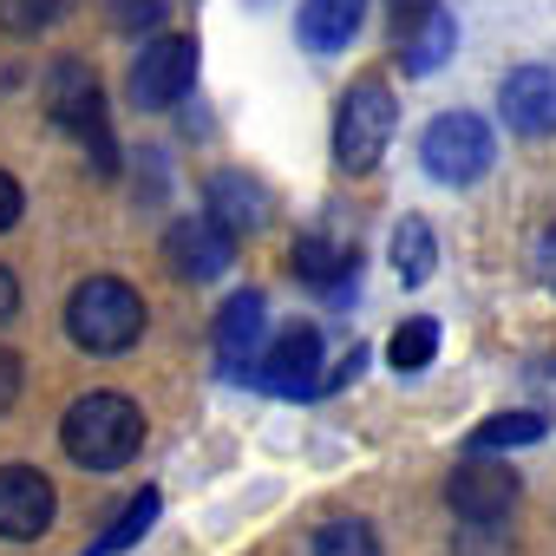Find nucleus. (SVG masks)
I'll use <instances>...</instances> for the list:
<instances>
[{
	"label": "nucleus",
	"mask_w": 556,
	"mask_h": 556,
	"mask_svg": "<svg viewBox=\"0 0 556 556\" xmlns=\"http://www.w3.org/2000/svg\"><path fill=\"white\" fill-rule=\"evenodd\" d=\"M361 367H367V348H354V354H348V361H341V367H334V374L321 380V393H334V387H348V380H361Z\"/></svg>",
	"instance_id": "nucleus-26"
},
{
	"label": "nucleus",
	"mask_w": 556,
	"mask_h": 556,
	"mask_svg": "<svg viewBox=\"0 0 556 556\" xmlns=\"http://www.w3.org/2000/svg\"><path fill=\"white\" fill-rule=\"evenodd\" d=\"M295 275L308 289H328V295H348V282L361 275V249L354 242H334L328 229H308L295 242Z\"/></svg>",
	"instance_id": "nucleus-13"
},
{
	"label": "nucleus",
	"mask_w": 556,
	"mask_h": 556,
	"mask_svg": "<svg viewBox=\"0 0 556 556\" xmlns=\"http://www.w3.org/2000/svg\"><path fill=\"white\" fill-rule=\"evenodd\" d=\"M393 118H400V105H393L387 79H354L341 92V112H334V164L354 170V177L374 170L387 138H393Z\"/></svg>",
	"instance_id": "nucleus-3"
},
{
	"label": "nucleus",
	"mask_w": 556,
	"mask_h": 556,
	"mask_svg": "<svg viewBox=\"0 0 556 556\" xmlns=\"http://www.w3.org/2000/svg\"><path fill=\"white\" fill-rule=\"evenodd\" d=\"M426 8H439V0H393V14H400V21H413V14H426Z\"/></svg>",
	"instance_id": "nucleus-28"
},
{
	"label": "nucleus",
	"mask_w": 556,
	"mask_h": 556,
	"mask_svg": "<svg viewBox=\"0 0 556 556\" xmlns=\"http://www.w3.org/2000/svg\"><path fill=\"white\" fill-rule=\"evenodd\" d=\"M60 445H66V458L86 465V471H118V465H131L138 445H144V413H138L125 393H86V400H73V413L60 419Z\"/></svg>",
	"instance_id": "nucleus-1"
},
{
	"label": "nucleus",
	"mask_w": 556,
	"mask_h": 556,
	"mask_svg": "<svg viewBox=\"0 0 556 556\" xmlns=\"http://www.w3.org/2000/svg\"><path fill=\"white\" fill-rule=\"evenodd\" d=\"M14 315H21V282L0 268V321H14Z\"/></svg>",
	"instance_id": "nucleus-27"
},
{
	"label": "nucleus",
	"mask_w": 556,
	"mask_h": 556,
	"mask_svg": "<svg viewBox=\"0 0 556 556\" xmlns=\"http://www.w3.org/2000/svg\"><path fill=\"white\" fill-rule=\"evenodd\" d=\"M47 112H53V125H66V131L86 138V151H92L99 170L118 164V157H112V131H105V99H99V79H92L86 60L66 53V60L47 66Z\"/></svg>",
	"instance_id": "nucleus-4"
},
{
	"label": "nucleus",
	"mask_w": 556,
	"mask_h": 556,
	"mask_svg": "<svg viewBox=\"0 0 556 556\" xmlns=\"http://www.w3.org/2000/svg\"><path fill=\"white\" fill-rule=\"evenodd\" d=\"M432 262H439V236H432V223L406 216V223L393 229V268H400V282L419 289L426 275H432Z\"/></svg>",
	"instance_id": "nucleus-17"
},
{
	"label": "nucleus",
	"mask_w": 556,
	"mask_h": 556,
	"mask_svg": "<svg viewBox=\"0 0 556 556\" xmlns=\"http://www.w3.org/2000/svg\"><path fill=\"white\" fill-rule=\"evenodd\" d=\"M203 203H210V216H216L223 229H236V236H249V229L268 223V190L249 184L242 170H216V177L203 184Z\"/></svg>",
	"instance_id": "nucleus-15"
},
{
	"label": "nucleus",
	"mask_w": 556,
	"mask_h": 556,
	"mask_svg": "<svg viewBox=\"0 0 556 556\" xmlns=\"http://www.w3.org/2000/svg\"><path fill=\"white\" fill-rule=\"evenodd\" d=\"M190 86H197V40H184V34L144 40V53L131 60V99H138L144 112H164V105H177Z\"/></svg>",
	"instance_id": "nucleus-6"
},
{
	"label": "nucleus",
	"mask_w": 556,
	"mask_h": 556,
	"mask_svg": "<svg viewBox=\"0 0 556 556\" xmlns=\"http://www.w3.org/2000/svg\"><path fill=\"white\" fill-rule=\"evenodd\" d=\"M497 112L510 131L523 138H549L556 131V73L549 66H510L497 86Z\"/></svg>",
	"instance_id": "nucleus-11"
},
{
	"label": "nucleus",
	"mask_w": 556,
	"mask_h": 556,
	"mask_svg": "<svg viewBox=\"0 0 556 556\" xmlns=\"http://www.w3.org/2000/svg\"><path fill=\"white\" fill-rule=\"evenodd\" d=\"M445 504L458 510V523L491 530V523L510 517V504H517V471H510V465H484V452H471V458L445 478Z\"/></svg>",
	"instance_id": "nucleus-7"
},
{
	"label": "nucleus",
	"mask_w": 556,
	"mask_h": 556,
	"mask_svg": "<svg viewBox=\"0 0 556 556\" xmlns=\"http://www.w3.org/2000/svg\"><path fill=\"white\" fill-rule=\"evenodd\" d=\"M315 556H380V536L367 517H328L315 530Z\"/></svg>",
	"instance_id": "nucleus-20"
},
{
	"label": "nucleus",
	"mask_w": 556,
	"mask_h": 556,
	"mask_svg": "<svg viewBox=\"0 0 556 556\" xmlns=\"http://www.w3.org/2000/svg\"><path fill=\"white\" fill-rule=\"evenodd\" d=\"M164 262L184 275V282H216V275H229V262H236V229H223L210 210L184 216L164 236Z\"/></svg>",
	"instance_id": "nucleus-8"
},
{
	"label": "nucleus",
	"mask_w": 556,
	"mask_h": 556,
	"mask_svg": "<svg viewBox=\"0 0 556 556\" xmlns=\"http://www.w3.org/2000/svg\"><path fill=\"white\" fill-rule=\"evenodd\" d=\"M47 523H53L47 471L8 465V471H0V536H8V543H34V536H47Z\"/></svg>",
	"instance_id": "nucleus-10"
},
{
	"label": "nucleus",
	"mask_w": 556,
	"mask_h": 556,
	"mask_svg": "<svg viewBox=\"0 0 556 556\" xmlns=\"http://www.w3.org/2000/svg\"><path fill=\"white\" fill-rule=\"evenodd\" d=\"M367 21V0H302V14H295V40L308 53H341Z\"/></svg>",
	"instance_id": "nucleus-14"
},
{
	"label": "nucleus",
	"mask_w": 556,
	"mask_h": 556,
	"mask_svg": "<svg viewBox=\"0 0 556 556\" xmlns=\"http://www.w3.org/2000/svg\"><path fill=\"white\" fill-rule=\"evenodd\" d=\"M105 14H112V27H118V34L144 40V34H157V27H164V0H105Z\"/></svg>",
	"instance_id": "nucleus-22"
},
{
	"label": "nucleus",
	"mask_w": 556,
	"mask_h": 556,
	"mask_svg": "<svg viewBox=\"0 0 556 556\" xmlns=\"http://www.w3.org/2000/svg\"><path fill=\"white\" fill-rule=\"evenodd\" d=\"M452 47H458V21H452L445 8H426V14L400 21V66H406V79L439 73V66L452 60Z\"/></svg>",
	"instance_id": "nucleus-12"
},
{
	"label": "nucleus",
	"mask_w": 556,
	"mask_h": 556,
	"mask_svg": "<svg viewBox=\"0 0 556 556\" xmlns=\"http://www.w3.org/2000/svg\"><path fill=\"white\" fill-rule=\"evenodd\" d=\"M66 334L86 354H125V348H138V334H144L138 289L118 282V275H92V282H79L73 302H66Z\"/></svg>",
	"instance_id": "nucleus-2"
},
{
	"label": "nucleus",
	"mask_w": 556,
	"mask_h": 556,
	"mask_svg": "<svg viewBox=\"0 0 556 556\" xmlns=\"http://www.w3.org/2000/svg\"><path fill=\"white\" fill-rule=\"evenodd\" d=\"M60 14V0H0V27L8 34H40Z\"/></svg>",
	"instance_id": "nucleus-23"
},
{
	"label": "nucleus",
	"mask_w": 556,
	"mask_h": 556,
	"mask_svg": "<svg viewBox=\"0 0 556 556\" xmlns=\"http://www.w3.org/2000/svg\"><path fill=\"white\" fill-rule=\"evenodd\" d=\"M262 328H268V302H262L255 289L229 295L223 315H216V354H223L229 367H255V341H262Z\"/></svg>",
	"instance_id": "nucleus-16"
},
{
	"label": "nucleus",
	"mask_w": 556,
	"mask_h": 556,
	"mask_svg": "<svg viewBox=\"0 0 556 556\" xmlns=\"http://www.w3.org/2000/svg\"><path fill=\"white\" fill-rule=\"evenodd\" d=\"M321 334L308 328V321H295V328H282L275 334V348L249 367V380L255 387H268V393H289V400H302V393H321Z\"/></svg>",
	"instance_id": "nucleus-9"
},
{
	"label": "nucleus",
	"mask_w": 556,
	"mask_h": 556,
	"mask_svg": "<svg viewBox=\"0 0 556 556\" xmlns=\"http://www.w3.org/2000/svg\"><path fill=\"white\" fill-rule=\"evenodd\" d=\"M151 523H157V491L144 484V491H138V497H131V504L112 517V530H99V536L86 543V556H118V549H131V543H138Z\"/></svg>",
	"instance_id": "nucleus-18"
},
{
	"label": "nucleus",
	"mask_w": 556,
	"mask_h": 556,
	"mask_svg": "<svg viewBox=\"0 0 556 556\" xmlns=\"http://www.w3.org/2000/svg\"><path fill=\"white\" fill-rule=\"evenodd\" d=\"M419 157H426V170H432L439 184L465 190V184H478V177L491 170L497 144H491V125H484L478 112H445V118H432V125H426Z\"/></svg>",
	"instance_id": "nucleus-5"
},
{
	"label": "nucleus",
	"mask_w": 556,
	"mask_h": 556,
	"mask_svg": "<svg viewBox=\"0 0 556 556\" xmlns=\"http://www.w3.org/2000/svg\"><path fill=\"white\" fill-rule=\"evenodd\" d=\"M14 400H21V354L0 348V413H8Z\"/></svg>",
	"instance_id": "nucleus-25"
},
{
	"label": "nucleus",
	"mask_w": 556,
	"mask_h": 556,
	"mask_svg": "<svg viewBox=\"0 0 556 556\" xmlns=\"http://www.w3.org/2000/svg\"><path fill=\"white\" fill-rule=\"evenodd\" d=\"M21 210H27V197H21V184L0 170V236H8L14 223H21Z\"/></svg>",
	"instance_id": "nucleus-24"
},
{
	"label": "nucleus",
	"mask_w": 556,
	"mask_h": 556,
	"mask_svg": "<svg viewBox=\"0 0 556 556\" xmlns=\"http://www.w3.org/2000/svg\"><path fill=\"white\" fill-rule=\"evenodd\" d=\"M536 439H543L536 413H497L471 432V452H510V445H536Z\"/></svg>",
	"instance_id": "nucleus-21"
},
{
	"label": "nucleus",
	"mask_w": 556,
	"mask_h": 556,
	"mask_svg": "<svg viewBox=\"0 0 556 556\" xmlns=\"http://www.w3.org/2000/svg\"><path fill=\"white\" fill-rule=\"evenodd\" d=\"M387 354H393V367H400V374H419V367H432V354H439V321H432V315H413L406 328H393Z\"/></svg>",
	"instance_id": "nucleus-19"
}]
</instances>
